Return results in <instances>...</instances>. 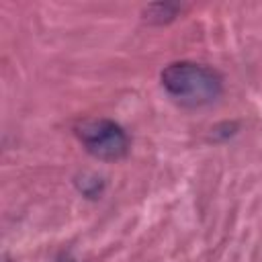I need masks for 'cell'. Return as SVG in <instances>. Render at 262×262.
Returning a JSON list of instances; mask_svg holds the SVG:
<instances>
[{"instance_id":"obj_3","label":"cell","mask_w":262,"mask_h":262,"mask_svg":"<svg viewBox=\"0 0 262 262\" xmlns=\"http://www.w3.org/2000/svg\"><path fill=\"white\" fill-rule=\"evenodd\" d=\"M154 8L158 10V14L154 18H149V23H166V20L174 18V14H176V8L170 4H156Z\"/></svg>"},{"instance_id":"obj_1","label":"cell","mask_w":262,"mask_h":262,"mask_svg":"<svg viewBox=\"0 0 262 262\" xmlns=\"http://www.w3.org/2000/svg\"><path fill=\"white\" fill-rule=\"evenodd\" d=\"M162 84L172 98L186 106H205L221 96L223 84L217 72L207 66L178 61L162 72Z\"/></svg>"},{"instance_id":"obj_2","label":"cell","mask_w":262,"mask_h":262,"mask_svg":"<svg viewBox=\"0 0 262 262\" xmlns=\"http://www.w3.org/2000/svg\"><path fill=\"white\" fill-rule=\"evenodd\" d=\"M86 151L98 160H121L129 149L125 131L108 119H86L76 127Z\"/></svg>"}]
</instances>
